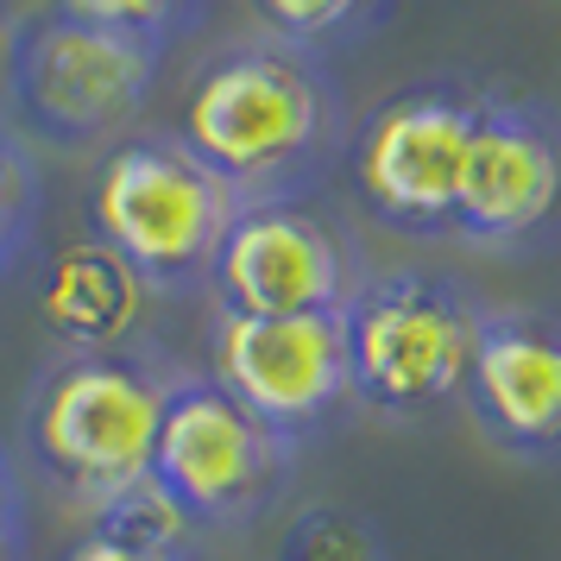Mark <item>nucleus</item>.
Masks as SVG:
<instances>
[{
  "label": "nucleus",
  "mask_w": 561,
  "mask_h": 561,
  "mask_svg": "<svg viewBox=\"0 0 561 561\" xmlns=\"http://www.w3.org/2000/svg\"><path fill=\"white\" fill-rule=\"evenodd\" d=\"M347 133L329 57L272 32L221 45L178 102V139L240 203L316 196L347 158Z\"/></svg>",
  "instance_id": "nucleus-1"
},
{
  "label": "nucleus",
  "mask_w": 561,
  "mask_h": 561,
  "mask_svg": "<svg viewBox=\"0 0 561 561\" xmlns=\"http://www.w3.org/2000/svg\"><path fill=\"white\" fill-rule=\"evenodd\" d=\"M183 366L158 347H57L26 385L20 448L32 473L89 517L152 499L158 423Z\"/></svg>",
  "instance_id": "nucleus-2"
},
{
  "label": "nucleus",
  "mask_w": 561,
  "mask_h": 561,
  "mask_svg": "<svg viewBox=\"0 0 561 561\" xmlns=\"http://www.w3.org/2000/svg\"><path fill=\"white\" fill-rule=\"evenodd\" d=\"M82 215L89 240L107 247L152 297H190L208 290L240 196L178 133H127L102 152Z\"/></svg>",
  "instance_id": "nucleus-3"
},
{
  "label": "nucleus",
  "mask_w": 561,
  "mask_h": 561,
  "mask_svg": "<svg viewBox=\"0 0 561 561\" xmlns=\"http://www.w3.org/2000/svg\"><path fill=\"white\" fill-rule=\"evenodd\" d=\"M485 304L435 265L366 272L341 309L354 398L385 423H423L448 410L467 385Z\"/></svg>",
  "instance_id": "nucleus-4"
},
{
  "label": "nucleus",
  "mask_w": 561,
  "mask_h": 561,
  "mask_svg": "<svg viewBox=\"0 0 561 561\" xmlns=\"http://www.w3.org/2000/svg\"><path fill=\"white\" fill-rule=\"evenodd\" d=\"M158 77H164L158 45L45 7V13H26L13 32L7 121L64 152L114 146L139 133V114L152 107Z\"/></svg>",
  "instance_id": "nucleus-5"
},
{
  "label": "nucleus",
  "mask_w": 561,
  "mask_h": 561,
  "mask_svg": "<svg viewBox=\"0 0 561 561\" xmlns=\"http://www.w3.org/2000/svg\"><path fill=\"white\" fill-rule=\"evenodd\" d=\"M297 455L208 373H183L158 423L152 492L183 530H247L284 505Z\"/></svg>",
  "instance_id": "nucleus-6"
},
{
  "label": "nucleus",
  "mask_w": 561,
  "mask_h": 561,
  "mask_svg": "<svg viewBox=\"0 0 561 561\" xmlns=\"http://www.w3.org/2000/svg\"><path fill=\"white\" fill-rule=\"evenodd\" d=\"M480 82H410L347 133V178L359 215L404 240H448L460 208V164L480 127Z\"/></svg>",
  "instance_id": "nucleus-7"
},
{
  "label": "nucleus",
  "mask_w": 561,
  "mask_h": 561,
  "mask_svg": "<svg viewBox=\"0 0 561 561\" xmlns=\"http://www.w3.org/2000/svg\"><path fill=\"white\" fill-rule=\"evenodd\" d=\"M208 379L265 430L309 448L359 410L341 316H228L208 322Z\"/></svg>",
  "instance_id": "nucleus-8"
},
{
  "label": "nucleus",
  "mask_w": 561,
  "mask_h": 561,
  "mask_svg": "<svg viewBox=\"0 0 561 561\" xmlns=\"http://www.w3.org/2000/svg\"><path fill=\"white\" fill-rule=\"evenodd\" d=\"M359 278L366 265L329 208L316 196H278L240 203L208 272V297L228 316H341Z\"/></svg>",
  "instance_id": "nucleus-9"
},
{
  "label": "nucleus",
  "mask_w": 561,
  "mask_h": 561,
  "mask_svg": "<svg viewBox=\"0 0 561 561\" xmlns=\"http://www.w3.org/2000/svg\"><path fill=\"white\" fill-rule=\"evenodd\" d=\"M455 233L480 253H536L561 240V114L485 89L460 164Z\"/></svg>",
  "instance_id": "nucleus-10"
},
{
  "label": "nucleus",
  "mask_w": 561,
  "mask_h": 561,
  "mask_svg": "<svg viewBox=\"0 0 561 561\" xmlns=\"http://www.w3.org/2000/svg\"><path fill=\"white\" fill-rule=\"evenodd\" d=\"M473 430L511 460H561V316L556 309H492L485 304L473 366L460 385Z\"/></svg>",
  "instance_id": "nucleus-11"
},
{
  "label": "nucleus",
  "mask_w": 561,
  "mask_h": 561,
  "mask_svg": "<svg viewBox=\"0 0 561 561\" xmlns=\"http://www.w3.org/2000/svg\"><path fill=\"white\" fill-rule=\"evenodd\" d=\"M146 297L152 290L133 278L107 247L82 240V247H70L45 272L38 316H45L51 341L70 347V354H82V347H127L133 329H139V316H146Z\"/></svg>",
  "instance_id": "nucleus-12"
},
{
  "label": "nucleus",
  "mask_w": 561,
  "mask_h": 561,
  "mask_svg": "<svg viewBox=\"0 0 561 561\" xmlns=\"http://www.w3.org/2000/svg\"><path fill=\"white\" fill-rule=\"evenodd\" d=\"M57 561H190V549H183V524L171 517V505L152 492L127 511L95 517Z\"/></svg>",
  "instance_id": "nucleus-13"
},
{
  "label": "nucleus",
  "mask_w": 561,
  "mask_h": 561,
  "mask_svg": "<svg viewBox=\"0 0 561 561\" xmlns=\"http://www.w3.org/2000/svg\"><path fill=\"white\" fill-rule=\"evenodd\" d=\"M391 0H253L259 32H272L284 45H304V51L329 57L341 45H354L385 20Z\"/></svg>",
  "instance_id": "nucleus-14"
},
{
  "label": "nucleus",
  "mask_w": 561,
  "mask_h": 561,
  "mask_svg": "<svg viewBox=\"0 0 561 561\" xmlns=\"http://www.w3.org/2000/svg\"><path fill=\"white\" fill-rule=\"evenodd\" d=\"M272 561H391L373 517L347 505H297L284 517Z\"/></svg>",
  "instance_id": "nucleus-15"
},
{
  "label": "nucleus",
  "mask_w": 561,
  "mask_h": 561,
  "mask_svg": "<svg viewBox=\"0 0 561 561\" xmlns=\"http://www.w3.org/2000/svg\"><path fill=\"white\" fill-rule=\"evenodd\" d=\"M45 221V178L38 158L26 152V139L13 121H0V278H13L26 265L32 240Z\"/></svg>",
  "instance_id": "nucleus-16"
},
{
  "label": "nucleus",
  "mask_w": 561,
  "mask_h": 561,
  "mask_svg": "<svg viewBox=\"0 0 561 561\" xmlns=\"http://www.w3.org/2000/svg\"><path fill=\"white\" fill-rule=\"evenodd\" d=\"M51 7L70 13V20L127 32V38H146L158 51H171L178 38H190V32L203 26L215 0H51Z\"/></svg>",
  "instance_id": "nucleus-17"
},
{
  "label": "nucleus",
  "mask_w": 561,
  "mask_h": 561,
  "mask_svg": "<svg viewBox=\"0 0 561 561\" xmlns=\"http://www.w3.org/2000/svg\"><path fill=\"white\" fill-rule=\"evenodd\" d=\"M32 556V524H26V499H20V473L13 455L0 442V561H26Z\"/></svg>",
  "instance_id": "nucleus-18"
},
{
  "label": "nucleus",
  "mask_w": 561,
  "mask_h": 561,
  "mask_svg": "<svg viewBox=\"0 0 561 561\" xmlns=\"http://www.w3.org/2000/svg\"><path fill=\"white\" fill-rule=\"evenodd\" d=\"M13 32H20V13L0 0V121H7V64H13Z\"/></svg>",
  "instance_id": "nucleus-19"
}]
</instances>
